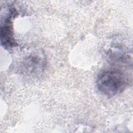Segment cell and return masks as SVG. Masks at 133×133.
Segmentation results:
<instances>
[{"instance_id":"6da1fadb","label":"cell","mask_w":133,"mask_h":133,"mask_svg":"<svg viewBox=\"0 0 133 133\" xmlns=\"http://www.w3.org/2000/svg\"><path fill=\"white\" fill-rule=\"evenodd\" d=\"M127 79L120 71L110 69L101 72L98 76L97 87L102 95L113 97L123 91L127 85Z\"/></svg>"},{"instance_id":"7a4b0ae2","label":"cell","mask_w":133,"mask_h":133,"mask_svg":"<svg viewBox=\"0 0 133 133\" xmlns=\"http://www.w3.org/2000/svg\"><path fill=\"white\" fill-rule=\"evenodd\" d=\"M14 10L5 19L4 25L1 28V44L5 47H12L16 45L13 36L11 17L15 16Z\"/></svg>"},{"instance_id":"3957f363","label":"cell","mask_w":133,"mask_h":133,"mask_svg":"<svg viewBox=\"0 0 133 133\" xmlns=\"http://www.w3.org/2000/svg\"><path fill=\"white\" fill-rule=\"evenodd\" d=\"M45 64V58L41 52L31 54L25 60V68L29 73H38L43 70Z\"/></svg>"}]
</instances>
